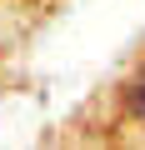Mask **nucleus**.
<instances>
[{
  "label": "nucleus",
  "mask_w": 145,
  "mask_h": 150,
  "mask_svg": "<svg viewBox=\"0 0 145 150\" xmlns=\"http://www.w3.org/2000/svg\"><path fill=\"white\" fill-rule=\"evenodd\" d=\"M125 110H130V120H140L145 125V70L130 80V95H125Z\"/></svg>",
  "instance_id": "f257e3e1"
}]
</instances>
